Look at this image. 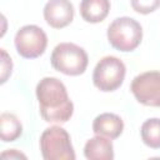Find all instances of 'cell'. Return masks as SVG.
I'll use <instances>...</instances> for the list:
<instances>
[{"mask_svg":"<svg viewBox=\"0 0 160 160\" xmlns=\"http://www.w3.org/2000/svg\"><path fill=\"white\" fill-rule=\"evenodd\" d=\"M124 130L122 119L112 112H104L98 115L92 121V131L96 135H102L109 139H116Z\"/></svg>","mask_w":160,"mask_h":160,"instance_id":"obj_9","label":"cell"},{"mask_svg":"<svg viewBox=\"0 0 160 160\" xmlns=\"http://www.w3.org/2000/svg\"><path fill=\"white\" fill-rule=\"evenodd\" d=\"M12 70V61L4 49H1V84L6 81Z\"/></svg>","mask_w":160,"mask_h":160,"instance_id":"obj_15","label":"cell"},{"mask_svg":"<svg viewBox=\"0 0 160 160\" xmlns=\"http://www.w3.org/2000/svg\"><path fill=\"white\" fill-rule=\"evenodd\" d=\"M84 155L89 160L114 159V146L111 139L102 135H96L89 139L84 146Z\"/></svg>","mask_w":160,"mask_h":160,"instance_id":"obj_10","label":"cell"},{"mask_svg":"<svg viewBox=\"0 0 160 160\" xmlns=\"http://www.w3.org/2000/svg\"><path fill=\"white\" fill-rule=\"evenodd\" d=\"M50 61L55 70L65 75L75 76L86 70L89 58L86 51L79 45L72 42H60L54 48Z\"/></svg>","mask_w":160,"mask_h":160,"instance_id":"obj_3","label":"cell"},{"mask_svg":"<svg viewBox=\"0 0 160 160\" xmlns=\"http://www.w3.org/2000/svg\"><path fill=\"white\" fill-rule=\"evenodd\" d=\"M132 9L139 14H150L160 6V0H130Z\"/></svg>","mask_w":160,"mask_h":160,"instance_id":"obj_14","label":"cell"},{"mask_svg":"<svg viewBox=\"0 0 160 160\" xmlns=\"http://www.w3.org/2000/svg\"><path fill=\"white\" fill-rule=\"evenodd\" d=\"M110 10V0H81L80 15L86 22L102 21Z\"/></svg>","mask_w":160,"mask_h":160,"instance_id":"obj_11","label":"cell"},{"mask_svg":"<svg viewBox=\"0 0 160 160\" xmlns=\"http://www.w3.org/2000/svg\"><path fill=\"white\" fill-rule=\"evenodd\" d=\"M40 150L45 160H74L75 151L68 131L58 125L44 130L40 136Z\"/></svg>","mask_w":160,"mask_h":160,"instance_id":"obj_4","label":"cell"},{"mask_svg":"<svg viewBox=\"0 0 160 160\" xmlns=\"http://www.w3.org/2000/svg\"><path fill=\"white\" fill-rule=\"evenodd\" d=\"M144 144L151 149H160V119L151 118L142 122L140 129Z\"/></svg>","mask_w":160,"mask_h":160,"instance_id":"obj_13","label":"cell"},{"mask_svg":"<svg viewBox=\"0 0 160 160\" xmlns=\"http://www.w3.org/2000/svg\"><path fill=\"white\" fill-rule=\"evenodd\" d=\"M22 134V125L16 115L2 112L0 115V135L4 142L15 141Z\"/></svg>","mask_w":160,"mask_h":160,"instance_id":"obj_12","label":"cell"},{"mask_svg":"<svg viewBox=\"0 0 160 160\" xmlns=\"http://www.w3.org/2000/svg\"><path fill=\"white\" fill-rule=\"evenodd\" d=\"M126 74L125 64L116 56H104L100 59L92 72L94 85L105 92L114 91L124 81Z\"/></svg>","mask_w":160,"mask_h":160,"instance_id":"obj_5","label":"cell"},{"mask_svg":"<svg viewBox=\"0 0 160 160\" xmlns=\"http://www.w3.org/2000/svg\"><path fill=\"white\" fill-rule=\"evenodd\" d=\"M15 48L25 59H35L44 54L48 45L45 31L38 25H25L15 34Z\"/></svg>","mask_w":160,"mask_h":160,"instance_id":"obj_6","label":"cell"},{"mask_svg":"<svg viewBox=\"0 0 160 160\" xmlns=\"http://www.w3.org/2000/svg\"><path fill=\"white\" fill-rule=\"evenodd\" d=\"M36 98L40 114L48 122H66L74 112L65 85L56 78H42L36 85Z\"/></svg>","mask_w":160,"mask_h":160,"instance_id":"obj_1","label":"cell"},{"mask_svg":"<svg viewBox=\"0 0 160 160\" xmlns=\"http://www.w3.org/2000/svg\"><path fill=\"white\" fill-rule=\"evenodd\" d=\"M42 12L45 21L54 29L65 28L74 19V6L70 0H49Z\"/></svg>","mask_w":160,"mask_h":160,"instance_id":"obj_8","label":"cell"},{"mask_svg":"<svg viewBox=\"0 0 160 160\" xmlns=\"http://www.w3.org/2000/svg\"><path fill=\"white\" fill-rule=\"evenodd\" d=\"M106 35L114 49L119 51H132L141 42L142 28L135 19L121 16L112 20Z\"/></svg>","mask_w":160,"mask_h":160,"instance_id":"obj_2","label":"cell"},{"mask_svg":"<svg viewBox=\"0 0 160 160\" xmlns=\"http://www.w3.org/2000/svg\"><path fill=\"white\" fill-rule=\"evenodd\" d=\"M130 90L140 104L160 108V71L151 70L136 75Z\"/></svg>","mask_w":160,"mask_h":160,"instance_id":"obj_7","label":"cell"}]
</instances>
